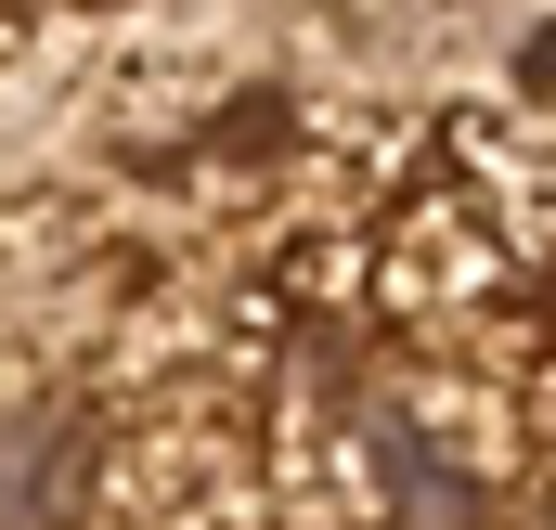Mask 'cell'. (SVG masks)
<instances>
[{"label": "cell", "instance_id": "6da1fadb", "mask_svg": "<svg viewBox=\"0 0 556 530\" xmlns=\"http://www.w3.org/2000/svg\"><path fill=\"white\" fill-rule=\"evenodd\" d=\"M104 492V440L78 401H13L0 414V530H78Z\"/></svg>", "mask_w": 556, "mask_h": 530}]
</instances>
